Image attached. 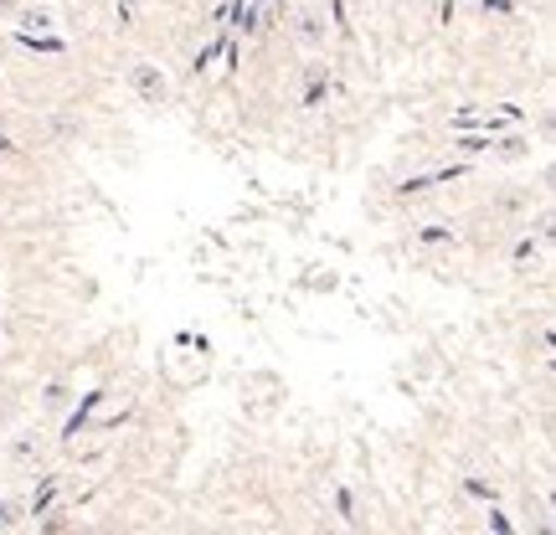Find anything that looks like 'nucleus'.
<instances>
[{
	"mask_svg": "<svg viewBox=\"0 0 556 535\" xmlns=\"http://www.w3.org/2000/svg\"><path fill=\"white\" fill-rule=\"evenodd\" d=\"M21 520H26V499L5 495V499H0V531H16Z\"/></svg>",
	"mask_w": 556,
	"mask_h": 535,
	"instance_id": "nucleus-1",
	"label": "nucleus"
}]
</instances>
